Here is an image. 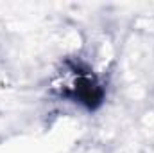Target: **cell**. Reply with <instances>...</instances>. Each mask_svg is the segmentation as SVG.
I'll list each match as a JSON object with an SVG mask.
<instances>
[{
    "label": "cell",
    "mask_w": 154,
    "mask_h": 153,
    "mask_svg": "<svg viewBox=\"0 0 154 153\" xmlns=\"http://www.w3.org/2000/svg\"><path fill=\"white\" fill-rule=\"evenodd\" d=\"M72 97L88 108H95L102 101V86L91 76L79 74L72 86Z\"/></svg>",
    "instance_id": "6da1fadb"
}]
</instances>
